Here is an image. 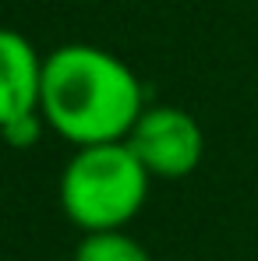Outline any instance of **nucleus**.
I'll return each instance as SVG.
<instances>
[{"label":"nucleus","mask_w":258,"mask_h":261,"mask_svg":"<svg viewBox=\"0 0 258 261\" xmlns=\"http://www.w3.org/2000/svg\"><path fill=\"white\" fill-rule=\"evenodd\" d=\"M152 176L124 141L75 148L60 173V208L82 233L124 229L142 212Z\"/></svg>","instance_id":"obj_2"},{"label":"nucleus","mask_w":258,"mask_h":261,"mask_svg":"<svg viewBox=\"0 0 258 261\" xmlns=\"http://www.w3.org/2000/svg\"><path fill=\"white\" fill-rule=\"evenodd\" d=\"M43 60L36 46L14 29H0V130L39 113Z\"/></svg>","instance_id":"obj_4"},{"label":"nucleus","mask_w":258,"mask_h":261,"mask_svg":"<svg viewBox=\"0 0 258 261\" xmlns=\"http://www.w3.org/2000/svg\"><path fill=\"white\" fill-rule=\"evenodd\" d=\"M71 261H152V254L128 229H110V233H82Z\"/></svg>","instance_id":"obj_5"},{"label":"nucleus","mask_w":258,"mask_h":261,"mask_svg":"<svg viewBox=\"0 0 258 261\" xmlns=\"http://www.w3.org/2000/svg\"><path fill=\"white\" fill-rule=\"evenodd\" d=\"M46 120L43 113H32V117H21V120H14V124H7V127L0 130V138L11 145V148H32V145H39V138H43Z\"/></svg>","instance_id":"obj_6"},{"label":"nucleus","mask_w":258,"mask_h":261,"mask_svg":"<svg viewBox=\"0 0 258 261\" xmlns=\"http://www.w3.org/2000/svg\"><path fill=\"white\" fill-rule=\"evenodd\" d=\"M145 106L138 74L117 53L88 43H64L46 53L39 113L67 145L88 148L128 141Z\"/></svg>","instance_id":"obj_1"},{"label":"nucleus","mask_w":258,"mask_h":261,"mask_svg":"<svg viewBox=\"0 0 258 261\" xmlns=\"http://www.w3.org/2000/svg\"><path fill=\"white\" fill-rule=\"evenodd\" d=\"M128 145L134 159L152 180H184L198 170L205 155V134L198 120L180 106H145L138 124L131 127Z\"/></svg>","instance_id":"obj_3"}]
</instances>
